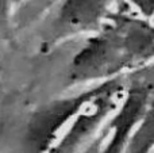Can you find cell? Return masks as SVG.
I'll return each instance as SVG.
<instances>
[{
  "label": "cell",
  "mask_w": 154,
  "mask_h": 153,
  "mask_svg": "<svg viewBox=\"0 0 154 153\" xmlns=\"http://www.w3.org/2000/svg\"><path fill=\"white\" fill-rule=\"evenodd\" d=\"M154 61V20L114 11L73 56L68 69L72 84L103 83Z\"/></svg>",
  "instance_id": "6da1fadb"
},
{
  "label": "cell",
  "mask_w": 154,
  "mask_h": 153,
  "mask_svg": "<svg viewBox=\"0 0 154 153\" xmlns=\"http://www.w3.org/2000/svg\"><path fill=\"white\" fill-rule=\"evenodd\" d=\"M100 83L79 94L58 98L41 106L30 115L24 127L23 153H49L60 140L68 125L97 92Z\"/></svg>",
  "instance_id": "7a4b0ae2"
},
{
  "label": "cell",
  "mask_w": 154,
  "mask_h": 153,
  "mask_svg": "<svg viewBox=\"0 0 154 153\" xmlns=\"http://www.w3.org/2000/svg\"><path fill=\"white\" fill-rule=\"evenodd\" d=\"M116 0H62L46 39L49 48L80 34L96 33L112 15Z\"/></svg>",
  "instance_id": "3957f363"
},
{
  "label": "cell",
  "mask_w": 154,
  "mask_h": 153,
  "mask_svg": "<svg viewBox=\"0 0 154 153\" xmlns=\"http://www.w3.org/2000/svg\"><path fill=\"white\" fill-rule=\"evenodd\" d=\"M153 96L152 88L145 80L127 86L118 108L108 119L107 132L104 133V144L99 153H123Z\"/></svg>",
  "instance_id": "277c9868"
},
{
  "label": "cell",
  "mask_w": 154,
  "mask_h": 153,
  "mask_svg": "<svg viewBox=\"0 0 154 153\" xmlns=\"http://www.w3.org/2000/svg\"><path fill=\"white\" fill-rule=\"evenodd\" d=\"M154 151V96L142 121L130 137L123 153H152Z\"/></svg>",
  "instance_id": "5b68a950"
},
{
  "label": "cell",
  "mask_w": 154,
  "mask_h": 153,
  "mask_svg": "<svg viewBox=\"0 0 154 153\" xmlns=\"http://www.w3.org/2000/svg\"><path fill=\"white\" fill-rule=\"evenodd\" d=\"M128 10L146 19L154 20V0H125Z\"/></svg>",
  "instance_id": "8992f818"
},
{
  "label": "cell",
  "mask_w": 154,
  "mask_h": 153,
  "mask_svg": "<svg viewBox=\"0 0 154 153\" xmlns=\"http://www.w3.org/2000/svg\"><path fill=\"white\" fill-rule=\"evenodd\" d=\"M99 141H100V140H99ZM99 141H95V142H93L92 145L88 148V151H85L84 153H99V152H100V151L97 152V142H99Z\"/></svg>",
  "instance_id": "52a82bcc"
},
{
  "label": "cell",
  "mask_w": 154,
  "mask_h": 153,
  "mask_svg": "<svg viewBox=\"0 0 154 153\" xmlns=\"http://www.w3.org/2000/svg\"><path fill=\"white\" fill-rule=\"evenodd\" d=\"M11 0H2V11H3V15L8 12V5H10Z\"/></svg>",
  "instance_id": "ba28073f"
},
{
  "label": "cell",
  "mask_w": 154,
  "mask_h": 153,
  "mask_svg": "<svg viewBox=\"0 0 154 153\" xmlns=\"http://www.w3.org/2000/svg\"><path fill=\"white\" fill-rule=\"evenodd\" d=\"M153 64H154V61H153ZM147 84H149V87L152 88V91H153V95H154V67L152 68V79L150 80H145Z\"/></svg>",
  "instance_id": "9c48e42d"
}]
</instances>
